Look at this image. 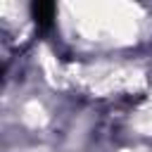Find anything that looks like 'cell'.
<instances>
[{"label": "cell", "mask_w": 152, "mask_h": 152, "mask_svg": "<svg viewBox=\"0 0 152 152\" xmlns=\"http://www.w3.org/2000/svg\"><path fill=\"white\" fill-rule=\"evenodd\" d=\"M31 12H33V19H36L38 28L48 31L52 26V19H55V5L52 2H33Z\"/></svg>", "instance_id": "obj_1"}]
</instances>
